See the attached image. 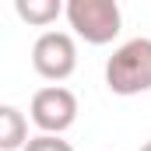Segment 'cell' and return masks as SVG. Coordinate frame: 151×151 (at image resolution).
Returning <instances> with one entry per match:
<instances>
[{
    "label": "cell",
    "instance_id": "cell-1",
    "mask_svg": "<svg viewBox=\"0 0 151 151\" xmlns=\"http://www.w3.org/2000/svg\"><path fill=\"white\" fill-rule=\"evenodd\" d=\"M106 88L123 99L151 91V39L141 35L116 46L106 60Z\"/></svg>",
    "mask_w": 151,
    "mask_h": 151
},
{
    "label": "cell",
    "instance_id": "cell-2",
    "mask_svg": "<svg viewBox=\"0 0 151 151\" xmlns=\"http://www.w3.org/2000/svg\"><path fill=\"white\" fill-rule=\"evenodd\" d=\"M63 18L88 46H109L123 28V11L116 0H67Z\"/></svg>",
    "mask_w": 151,
    "mask_h": 151
},
{
    "label": "cell",
    "instance_id": "cell-3",
    "mask_svg": "<svg viewBox=\"0 0 151 151\" xmlns=\"http://www.w3.org/2000/svg\"><path fill=\"white\" fill-rule=\"evenodd\" d=\"M28 119L39 127V134L63 137V130H70L77 119V95L63 84H46L32 95Z\"/></svg>",
    "mask_w": 151,
    "mask_h": 151
},
{
    "label": "cell",
    "instance_id": "cell-4",
    "mask_svg": "<svg viewBox=\"0 0 151 151\" xmlns=\"http://www.w3.org/2000/svg\"><path fill=\"white\" fill-rule=\"evenodd\" d=\"M32 67L39 77L60 84L77 70V46L67 32H42L32 46Z\"/></svg>",
    "mask_w": 151,
    "mask_h": 151
},
{
    "label": "cell",
    "instance_id": "cell-5",
    "mask_svg": "<svg viewBox=\"0 0 151 151\" xmlns=\"http://www.w3.org/2000/svg\"><path fill=\"white\" fill-rule=\"evenodd\" d=\"M28 144V119L18 106L0 102V151H18Z\"/></svg>",
    "mask_w": 151,
    "mask_h": 151
},
{
    "label": "cell",
    "instance_id": "cell-6",
    "mask_svg": "<svg viewBox=\"0 0 151 151\" xmlns=\"http://www.w3.org/2000/svg\"><path fill=\"white\" fill-rule=\"evenodd\" d=\"M14 14L32 28H46L63 14V4L60 0H14Z\"/></svg>",
    "mask_w": 151,
    "mask_h": 151
},
{
    "label": "cell",
    "instance_id": "cell-7",
    "mask_svg": "<svg viewBox=\"0 0 151 151\" xmlns=\"http://www.w3.org/2000/svg\"><path fill=\"white\" fill-rule=\"evenodd\" d=\"M21 151H74V144L63 137H53V134H35V137H28V144Z\"/></svg>",
    "mask_w": 151,
    "mask_h": 151
},
{
    "label": "cell",
    "instance_id": "cell-8",
    "mask_svg": "<svg viewBox=\"0 0 151 151\" xmlns=\"http://www.w3.org/2000/svg\"><path fill=\"white\" fill-rule=\"evenodd\" d=\"M141 151H151V141H148V144H144V148H141Z\"/></svg>",
    "mask_w": 151,
    "mask_h": 151
}]
</instances>
